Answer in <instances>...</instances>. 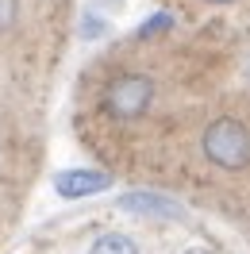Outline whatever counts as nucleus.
Masks as SVG:
<instances>
[{
	"label": "nucleus",
	"mask_w": 250,
	"mask_h": 254,
	"mask_svg": "<svg viewBox=\"0 0 250 254\" xmlns=\"http://www.w3.org/2000/svg\"><path fill=\"white\" fill-rule=\"evenodd\" d=\"M204 158L219 170H247L250 166V131L231 116H219L204 131Z\"/></svg>",
	"instance_id": "1"
},
{
	"label": "nucleus",
	"mask_w": 250,
	"mask_h": 254,
	"mask_svg": "<svg viewBox=\"0 0 250 254\" xmlns=\"http://www.w3.org/2000/svg\"><path fill=\"white\" fill-rule=\"evenodd\" d=\"M16 19H19V0H0V35L12 31Z\"/></svg>",
	"instance_id": "6"
},
{
	"label": "nucleus",
	"mask_w": 250,
	"mask_h": 254,
	"mask_svg": "<svg viewBox=\"0 0 250 254\" xmlns=\"http://www.w3.org/2000/svg\"><path fill=\"white\" fill-rule=\"evenodd\" d=\"M212 4H227V0H212Z\"/></svg>",
	"instance_id": "9"
},
{
	"label": "nucleus",
	"mask_w": 250,
	"mask_h": 254,
	"mask_svg": "<svg viewBox=\"0 0 250 254\" xmlns=\"http://www.w3.org/2000/svg\"><path fill=\"white\" fill-rule=\"evenodd\" d=\"M89 254H139V247H135L127 235H120V231H108V235H100L93 243Z\"/></svg>",
	"instance_id": "5"
},
{
	"label": "nucleus",
	"mask_w": 250,
	"mask_h": 254,
	"mask_svg": "<svg viewBox=\"0 0 250 254\" xmlns=\"http://www.w3.org/2000/svg\"><path fill=\"white\" fill-rule=\"evenodd\" d=\"M170 23H173V16H170V12H158V16H150V19H146V23L139 27V39H146V35H158V31H166Z\"/></svg>",
	"instance_id": "7"
},
{
	"label": "nucleus",
	"mask_w": 250,
	"mask_h": 254,
	"mask_svg": "<svg viewBox=\"0 0 250 254\" xmlns=\"http://www.w3.org/2000/svg\"><path fill=\"white\" fill-rule=\"evenodd\" d=\"M154 100V81L142 73H120L108 81V89L100 96V104L112 120H139Z\"/></svg>",
	"instance_id": "2"
},
{
	"label": "nucleus",
	"mask_w": 250,
	"mask_h": 254,
	"mask_svg": "<svg viewBox=\"0 0 250 254\" xmlns=\"http://www.w3.org/2000/svg\"><path fill=\"white\" fill-rule=\"evenodd\" d=\"M100 31H104V23H100L96 16H85V23H81V35H85V39H96Z\"/></svg>",
	"instance_id": "8"
},
{
	"label": "nucleus",
	"mask_w": 250,
	"mask_h": 254,
	"mask_svg": "<svg viewBox=\"0 0 250 254\" xmlns=\"http://www.w3.org/2000/svg\"><path fill=\"white\" fill-rule=\"evenodd\" d=\"M120 208L124 212H135V216H154V220H181L185 216V208L170 200V196H162V192H124L120 196Z\"/></svg>",
	"instance_id": "3"
},
{
	"label": "nucleus",
	"mask_w": 250,
	"mask_h": 254,
	"mask_svg": "<svg viewBox=\"0 0 250 254\" xmlns=\"http://www.w3.org/2000/svg\"><path fill=\"white\" fill-rule=\"evenodd\" d=\"M108 185H112V177L100 174V170H65V174L54 177V189H58V196H65V200H77V196L104 192Z\"/></svg>",
	"instance_id": "4"
},
{
	"label": "nucleus",
	"mask_w": 250,
	"mask_h": 254,
	"mask_svg": "<svg viewBox=\"0 0 250 254\" xmlns=\"http://www.w3.org/2000/svg\"><path fill=\"white\" fill-rule=\"evenodd\" d=\"M188 254H200V251H188Z\"/></svg>",
	"instance_id": "10"
}]
</instances>
